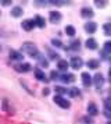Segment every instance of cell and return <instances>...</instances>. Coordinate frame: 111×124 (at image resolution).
<instances>
[{"mask_svg":"<svg viewBox=\"0 0 111 124\" xmlns=\"http://www.w3.org/2000/svg\"><path fill=\"white\" fill-rule=\"evenodd\" d=\"M103 53H104V54L111 53V42H105L104 43V46H103Z\"/></svg>","mask_w":111,"mask_h":124,"instance_id":"cell-23","label":"cell"},{"mask_svg":"<svg viewBox=\"0 0 111 124\" xmlns=\"http://www.w3.org/2000/svg\"><path fill=\"white\" fill-rule=\"evenodd\" d=\"M105 116H107V117H108V118H111V113H110V112H107V110H105Z\"/></svg>","mask_w":111,"mask_h":124,"instance_id":"cell-34","label":"cell"},{"mask_svg":"<svg viewBox=\"0 0 111 124\" xmlns=\"http://www.w3.org/2000/svg\"><path fill=\"white\" fill-rule=\"evenodd\" d=\"M90 70H96V68H99V66H100V63H99V60H96V59H92V60H89L88 62V64H86Z\"/></svg>","mask_w":111,"mask_h":124,"instance_id":"cell-15","label":"cell"},{"mask_svg":"<svg viewBox=\"0 0 111 124\" xmlns=\"http://www.w3.org/2000/svg\"><path fill=\"white\" fill-rule=\"evenodd\" d=\"M51 42H53V45H54V46H57V47H61V42H60V40H57V39H53Z\"/></svg>","mask_w":111,"mask_h":124,"instance_id":"cell-30","label":"cell"},{"mask_svg":"<svg viewBox=\"0 0 111 124\" xmlns=\"http://www.w3.org/2000/svg\"><path fill=\"white\" fill-rule=\"evenodd\" d=\"M93 82H94V85H96L97 88H101V86L104 85V77H103L101 74H96L94 78H93Z\"/></svg>","mask_w":111,"mask_h":124,"instance_id":"cell-10","label":"cell"},{"mask_svg":"<svg viewBox=\"0 0 111 124\" xmlns=\"http://www.w3.org/2000/svg\"><path fill=\"white\" fill-rule=\"evenodd\" d=\"M11 16H13V17H21L22 8L21 7H14V8H11Z\"/></svg>","mask_w":111,"mask_h":124,"instance_id":"cell-20","label":"cell"},{"mask_svg":"<svg viewBox=\"0 0 111 124\" xmlns=\"http://www.w3.org/2000/svg\"><path fill=\"white\" fill-rule=\"evenodd\" d=\"M35 20H25V21H22V28L25 29V31H32L35 28Z\"/></svg>","mask_w":111,"mask_h":124,"instance_id":"cell-7","label":"cell"},{"mask_svg":"<svg viewBox=\"0 0 111 124\" xmlns=\"http://www.w3.org/2000/svg\"><path fill=\"white\" fill-rule=\"evenodd\" d=\"M69 66H71L74 70H79V68L83 66V62H82V59L81 57H78V56H75V57H72L71 59V62H69Z\"/></svg>","mask_w":111,"mask_h":124,"instance_id":"cell-3","label":"cell"},{"mask_svg":"<svg viewBox=\"0 0 111 124\" xmlns=\"http://www.w3.org/2000/svg\"><path fill=\"white\" fill-rule=\"evenodd\" d=\"M56 92H57V93H60V96H61L62 93H65V92H67V89H65V88H62V86H56Z\"/></svg>","mask_w":111,"mask_h":124,"instance_id":"cell-28","label":"cell"},{"mask_svg":"<svg viewBox=\"0 0 111 124\" xmlns=\"http://www.w3.org/2000/svg\"><path fill=\"white\" fill-rule=\"evenodd\" d=\"M35 77H36V78H38L39 81H44V82H47V81H49V79L44 77V74L42 73V71H40L39 68H36V70H35Z\"/></svg>","mask_w":111,"mask_h":124,"instance_id":"cell-16","label":"cell"},{"mask_svg":"<svg viewBox=\"0 0 111 124\" xmlns=\"http://www.w3.org/2000/svg\"><path fill=\"white\" fill-rule=\"evenodd\" d=\"M71 47L72 50H79V47H81V43H79V40H72L71 42Z\"/></svg>","mask_w":111,"mask_h":124,"instance_id":"cell-25","label":"cell"},{"mask_svg":"<svg viewBox=\"0 0 111 124\" xmlns=\"http://www.w3.org/2000/svg\"><path fill=\"white\" fill-rule=\"evenodd\" d=\"M50 57H51V59H58V54L54 53V52H50Z\"/></svg>","mask_w":111,"mask_h":124,"instance_id":"cell-31","label":"cell"},{"mask_svg":"<svg viewBox=\"0 0 111 124\" xmlns=\"http://www.w3.org/2000/svg\"><path fill=\"white\" fill-rule=\"evenodd\" d=\"M10 57L13 59V60H17V62H21L22 59H24L22 53H20V52H17V50H11L10 52Z\"/></svg>","mask_w":111,"mask_h":124,"instance_id":"cell-13","label":"cell"},{"mask_svg":"<svg viewBox=\"0 0 111 124\" xmlns=\"http://www.w3.org/2000/svg\"><path fill=\"white\" fill-rule=\"evenodd\" d=\"M60 78H61V81H62V82H67V84H69V82H74V81H75L74 74H69V73H64Z\"/></svg>","mask_w":111,"mask_h":124,"instance_id":"cell-11","label":"cell"},{"mask_svg":"<svg viewBox=\"0 0 111 124\" xmlns=\"http://www.w3.org/2000/svg\"><path fill=\"white\" fill-rule=\"evenodd\" d=\"M49 92H50V91L46 88V89H43V95H49Z\"/></svg>","mask_w":111,"mask_h":124,"instance_id":"cell-33","label":"cell"},{"mask_svg":"<svg viewBox=\"0 0 111 124\" xmlns=\"http://www.w3.org/2000/svg\"><path fill=\"white\" fill-rule=\"evenodd\" d=\"M54 103H57V105L60 107H62V109H69V106H71L69 101H67L65 98H62V96H60V95L54 96Z\"/></svg>","mask_w":111,"mask_h":124,"instance_id":"cell-2","label":"cell"},{"mask_svg":"<svg viewBox=\"0 0 111 124\" xmlns=\"http://www.w3.org/2000/svg\"><path fill=\"white\" fill-rule=\"evenodd\" d=\"M68 93H69L71 98H79V96H81V91L74 86V88H71V89L68 91Z\"/></svg>","mask_w":111,"mask_h":124,"instance_id":"cell-19","label":"cell"},{"mask_svg":"<svg viewBox=\"0 0 111 124\" xmlns=\"http://www.w3.org/2000/svg\"><path fill=\"white\" fill-rule=\"evenodd\" d=\"M86 47L90 49V50H94V49H97V42H96L93 38H90V39L86 40Z\"/></svg>","mask_w":111,"mask_h":124,"instance_id":"cell-14","label":"cell"},{"mask_svg":"<svg viewBox=\"0 0 111 124\" xmlns=\"http://www.w3.org/2000/svg\"><path fill=\"white\" fill-rule=\"evenodd\" d=\"M35 24L38 25L39 28H44V25H46L43 17H40V16H36V17H35Z\"/></svg>","mask_w":111,"mask_h":124,"instance_id":"cell-18","label":"cell"},{"mask_svg":"<svg viewBox=\"0 0 111 124\" xmlns=\"http://www.w3.org/2000/svg\"><path fill=\"white\" fill-rule=\"evenodd\" d=\"M107 124H111V120H110V121H108V123H107Z\"/></svg>","mask_w":111,"mask_h":124,"instance_id":"cell-36","label":"cell"},{"mask_svg":"<svg viewBox=\"0 0 111 124\" xmlns=\"http://www.w3.org/2000/svg\"><path fill=\"white\" fill-rule=\"evenodd\" d=\"M94 4H96L97 7H101V8H103V7L107 6V1H105V0H96Z\"/></svg>","mask_w":111,"mask_h":124,"instance_id":"cell-26","label":"cell"},{"mask_svg":"<svg viewBox=\"0 0 111 124\" xmlns=\"http://www.w3.org/2000/svg\"><path fill=\"white\" fill-rule=\"evenodd\" d=\"M49 17H50V21L53 24H57V23H60L61 21V13L60 11H50V14H49Z\"/></svg>","mask_w":111,"mask_h":124,"instance_id":"cell-4","label":"cell"},{"mask_svg":"<svg viewBox=\"0 0 111 124\" xmlns=\"http://www.w3.org/2000/svg\"><path fill=\"white\" fill-rule=\"evenodd\" d=\"M88 113L90 116H97L99 114V110H97V106H96V103L93 102H90L88 105Z\"/></svg>","mask_w":111,"mask_h":124,"instance_id":"cell-12","label":"cell"},{"mask_svg":"<svg viewBox=\"0 0 111 124\" xmlns=\"http://www.w3.org/2000/svg\"><path fill=\"white\" fill-rule=\"evenodd\" d=\"M38 59H39V66H40V67H44V68H46L47 66H49V62H47V60H46L44 57L39 56Z\"/></svg>","mask_w":111,"mask_h":124,"instance_id":"cell-24","label":"cell"},{"mask_svg":"<svg viewBox=\"0 0 111 124\" xmlns=\"http://www.w3.org/2000/svg\"><path fill=\"white\" fill-rule=\"evenodd\" d=\"M108 75H110V79H111V67L108 68Z\"/></svg>","mask_w":111,"mask_h":124,"instance_id":"cell-35","label":"cell"},{"mask_svg":"<svg viewBox=\"0 0 111 124\" xmlns=\"http://www.w3.org/2000/svg\"><path fill=\"white\" fill-rule=\"evenodd\" d=\"M104 106H105V110H107V112H111V99H105Z\"/></svg>","mask_w":111,"mask_h":124,"instance_id":"cell-27","label":"cell"},{"mask_svg":"<svg viewBox=\"0 0 111 124\" xmlns=\"http://www.w3.org/2000/svg\"><path fill=\"white\" fill-rule=\"evenodd\" d=\"M103 31H104V35L111 36V23H105L103 25Z\"/></svg>","mask_w":111,"mask_h":124,"instance_id":"cell-21","label":"cell"},{"mask_svg":"<svg viewBox=\"0 0 111 124\" xmlns=\"http://www.w3.org/2000/svg\"><path fill=\"white\" fill-rule=\"evenodd\" d=\"M65 34L68 35V36H74V35H75V28H74L72 25H67L65 27Z\"/></svg>","mask_w":111,"mask_h":124,"instance_id":"cell-22","label":"cell"},{"mask_svg":"<svg viewBox=\"0 0 111 124\" xmlns=\"http://www.w3.org/2000/svg\"><path fill=\"white\" fill-rule=\"evenodd\" d=\"M0 14H1V13H0Z\"/></svg>","mask_w":111,"mask_h":124,"instance_id":"cell-37","label":"cell"},{"mask_svg":"<svg viewBox=\"0 0 111 124\" xmlns=\"http://www.w3.org/2000/svg\"><path fill=\"white\" fill-rule=\"evenodd\" d=\"M57 77H58V73H57V71H54V70H53V71L50 73V79H56V78H57Z\"/></svg>","mask_w":111,"mask_h":124,"instance_id":"cell-29","label":"cell"},{"mask_svg":"<svg viewBox=\"0 0 111 124\" xmlns=\"http://www.w3.org/2000/svg\"><path fill=\"white\" fill-rule=\"evenodd\" d=\"M17 71H20V73H28L29 70H31V64H28V63H21V64H15L14 66Z\"/></svg>","mask_w":111,"mask_h":124,"instance_id":"cell-5","label":"cell"},{"mask_svg":"<svg viewBox=\"0 0 111 124\" xmlns=\"http://www.w3.org/2000/svg\"><path fill=\"white\" fill-rule=\"evenodd\" d=\"M1 4H3V6H10L11 1H1Z\"/></svg>","mask_w":111,"mask_h":124,"instance_id":"cell-32","label":"cell"},{"mask_svg":"<svg viewBox=\"0 0 111 124\" xmlns=\"http://www.w3.org/2000/svg\"><path fill=\"white\" fill-rule=\"evenodd\" d=\"M81 78H82V82L85 86H90L92 85V77H90V74L89 73H82L81 74Z\"/></svg>","mask_w":111,"mask_h":124,"instance_id":"cell-8","label":"cell"},{"mask_svg":"<svg viewBox=\"0 0 111 124\" xmlns=\"http://www.w3.org/2000/svg\"><path fill=\"white\" fill-rule=\"evenodd\" d=\"M81 16H82L83 18H92L93 17V10L92 8H89V7H82L81 8Z\"/></svg>","mask_w":111,"mask_h":124,"instance_id":"cell-9","label":"cell"},{"mask_svg":"<svg viewBox=\"0 0 111 124\" xmlns=\"http://www.w3.org/2000/svg\"><path fill=\"white\" fill-rule=\"evenodd\" d=\"M96 29H97V24L93 23V21H89V23L85 24V31H86L88 34H94Z\"/></svg>","mask_w":111,"mask_h":124,"instance_id":"cell-6","label":"cell"},{"mask_svg":"<svg viewBox=\"0 0 111 124\" xmlns=\"http://www.w3.org/2000/svg\"><path fill=\"white\" fill-rule=\"evenodd\" d=\"M68 66H69V63H67V60H58V70H61V71H67V68H68Z\"/></svg>","mask_w":111,"mask_h":124,"instance_id":"cell-17","label":"cell"},{"mask_svg":"<svg viewBox=\"0 0 111 124\" xmlns=\"http://www.w3.org/2000/svg\"><path fill=\"white\" fill-rule=\"evenodd\" d=\"M21 50L25 52V53H28L31 57H39V56H40V54H39L38 47L33 45V43H31V42H25V43L22 45Z\"/></svg>","mask_w":111,"mask_h":124,"instance_id":"cell-1","label":"cell"}]
</instances>
